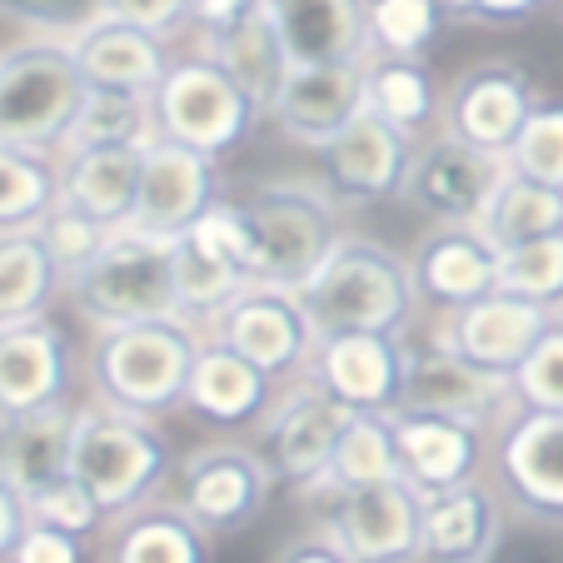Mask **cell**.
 Instances as JSON below:
<instances>
[{
    "instance_id": "7",
    "label": "cell",
    "mask_w": 563,
    "mask_h": 563,
    "mask_svg": "<svg viewBox=\"0 0 563 563\" xmlns=\"http://www.w3.org/2000/svg\"><path fill=\"white\" fill-rule=\"evenodd\" d=\"M150 106H155L159 140L190 145L210 159L240 150L250 140V130L265 120V110L250 100V90L205 51L180 55Z\"/></svg>"
},
{
    "instance_id": "12",
    "label": "cell",
    "mask_w": 563,
    "mask_h": 563,
    "mask_svg": "<svg viewBox=\"0 0 563 563\" xmlns=\"http://www.w3.org/2000/svg\"><path fill=\"white\" fill-rule=\"evenodd\" d=\"M80 354L55 314L0 330V419L75 405Z\"/></svg>"
},
{
    "instance_id": "40",
    "label": "cell",
    "mask_w": 563,
    "mask_h": 563,
    "mask_svg": "<svg viewBox=\"0 0 563 563\" xmlns=\"http://www.w3.org/2000/svg\"><path fill=\"white\" fill-rule=\"evenodd\" d=\"M439 31H444V0H369L374 55L419 60Z\"/></svg>"
},
{
    "instance_id": "46",
    "label": "cell",
    "mask_w": 563,
    "mask_h": 563,
    "mask_svg": "<svg viewBox=\"0 0 563 563\" xmlns=\"http://www.w3.org/2000/svg\"><path fill=\"white\" fill-rule=\"evenodd\" d=\"M106 15L140 31L159 35V41H175L180 31H195V0H106Z\"/></svg>"
},
{
    "instance_id": "32",
    "label": "cell",
    "mask_w": 563,
    "mask_h": 563,
    "mask_svg": "<svg viewBox=\"0 0 563 563\" xmlns=\"http://www.w3.org/2000/svg\"><path fill=\"white\" fill-rule=\"evenodd\" d=\"M200 51L214 55V60L250 90V100H255L265 115L275 110L279 90H285V80H289V51H285V41H279L269 0H260L255 11H250L240 25H230V31L205 35Z\"/></svg>"
},
{
    "instance_id": "51",
    "label": "cell",
    "mask_w": 563,
    "mask_h": 563,
    "mask_svg": "<svg viewBox=\"0 0 563 563\" xmlns=\"http://www.w3.org/2000/svg\"><path fill=\"white\" fill-rule=\"evenodd\" d=\"M260 0H195V35H220L230 25H240L250 11H255Z\"/></svg>"
},
{
    "instance_id": "49",
    "label": "cell",
    "mask_w": 563,
    "mask_h": 563,
    "mask_svg": "<svg viewBox=\"0 0 563 563\" xmlns=\"http://www.w3.org/2000/svg\"><path fill=\"white\" fill-rule=\"evenodd\" d=\"M25 529H31V499H25L15 484L0 478V563H11V553H15V543L25 539Z\"/></svg>"
},
{
    "instance_id": "13",
    "label": "cell",
    "mask_w": 563,
    "mask_h": 563,
    "mask_svg": "<svg viewBox=\"0 0 563 563\" xmlns=\"http://www.w3.org/2000/svg\"><path fill=\"white\" fill-rule=\"evenodd\" d=\"M499 494L523 519L559 529L563 523V415L514 409L494 444Z\"/></svg>"
},
{
    "instance_id": "2",
    "label": "cell",
    "mask_w": 563,
    "mask_h": 563,
    "mask_svg": "<svg viewBox=\"0 0 563 563\" xmlns=\"http://www.w3.org/2000/svg\"><path fill=\"white\" fill-rule=\"evenodd\" d=\"M205 334L185 319H150L125 330H96L80 360L86 389L96 405L140 419H165L185 409L190 369L200 360Z\"/></svg>"
},
{
    "instance_id": "5",
    "label": "cell",
    "mask_w": 563,
    "mask_h": 563,
    "mask_svg": "<svg viewBox=\"0 0 563 563\" xmlns=\"http://www.w3.org/2000/svg\"><path fill=\"white\" fill-rule=\"evenodd\" d=\"M90 106V86L65 41H15L0 51V145L60 159Z\"/></svg>"
},
{
    "instance_id": "41",
    "label": "cell",
    "mask_w": 563,
    "mask_h": 563,
    "mask_svg": "<svg viewBox=\"0 0 563 563\" xmlns=\"http://www.w3.org/2000/svg\"><path fill=\"white\" fill-rule=\"evenodd\" d=\"M31 519L35 523H51V529H60V533H75V539H106V529H110V514L96 504V494L80 484L75 474H65V478H55L51 489H41L31 499Z\"/></svg>"
},
{
    "instance_id": "29",
    "label": "cell",
    "mask_w": 563,
    "mask_h": 563,
    "mask_svg": "<svg viewBox=\"0 0 563 563\" xmlns=\"http://www.w3.org/2000/svg\"><path fill=\"white\" fill-rule=\"evenodd\" d=\"M100 563H214V533H205L165 494L110 523L100 539Z\"/></svg>"
},
{
    "instance_id": "24",
    "label": "cell",
    "mask_w": 563,
    "mask_h": 563,
    "mask_svg": "<svg viewBox=\"0 0 563 563\" xmlns=\"http://www.w3.org/2000/svg\"><path fill=\"white\" fill-rule=\"evenodd\" d=\"M389 424L394 444H399V464H405V484H415L424 499L474 484L484 468V429L444 415H415V409L389 415Z\"/></svg>"
},
{
    "instance_id": "45",
    "label": "cell",
    "mask_w": 563,
    "mask_h": 563,
    "mask_svg": "<svg viewBox=\"0 0 563 563\" xmlns=\"http://www.w3.org/2000/svg\"><path fill=\"white\" fill-rule=\"evenodd\" d=\"M0 11L15 21H35L41 31H65V41H70L106 15V0H0Z\"/></svg>"
},
{
    "instance_id": "8",
    "label": "cell",
    "mask_w": 563,
    "mask_h": 563,
    "mask_svg": "<svg viewBox=\"0 0 563 563\" xmlns=\"http://www.w3.org/2000/svg\"><path fill=\"white\" fill-rule=\"evenodd\" d=\"M275 494V468L245 439H210V444L190 449V454H180L170 478V499L214 539H234V533L255 529Z\"/></svg>"
},
{
    "instance_id": "1",
    "label": "cell",
    "mask_w": 563,
    "mask_h": 563,
    "mask_svg": "<svg viewBox=\"0 0 563 563\" xmlns=\"http://www.w3.org/2000/svg\"><path fill=\"white\" fill-rule=\"evenodd\" d=\"M250 240V285L305 289L340 250L344 205L324 180H260L245 195H230Z\"/></svg>"
},
{
    "instance_id": "35",
    "label": "cell",
    "mask_w": 563,
    "mask_h": 563,
    "mask_svg": "<svg viewBox=\"0 0 563 563\" xmlns=\"http://www.w3.org/2000/svg\"><path fill=\"white\" fill-rule=\"evenodd\" d=\"M478 230L489 234V245L499 255L533 245V240H549V234H563V190H549V185L523 180V175L509 170V180L499 185Z\"/></svg>"
},
{
    "instance_id": "28",
    "label": "cell",
    "mask_w": 563,
    "mask_h": 563,
    "mask_svg": "<svg viewBox=\"0 0 563 563\" xmlns=\"http://www.w3.org/2000/svg\"><path fill=\"white\" fill-rule=\"evenodd\" d=\"M145 150L150 145H96L60 155V200L106 230H130L145 180Z\"/></svg>"
},
{
    "instance_id": "50",
    "label": "cell",
    "mask_w": 563,
    "mask_h": 563,
    "mask_svg": "<svg viewBox=\"0 0 563 563\" xmlns=\"http://www.w3.org/2000/svg\"><path fill=\"white\" fill-rule=\"evenodd\" d=\"M494 563H563V533L539 529V533H523V539H504Z\"/></svg>"
},
{
    "instance_id": "23",
    "label": "cell",
    "mask_w": 563,
    "mask_h": 563,
    "mask_svg": "<svg viewBox=\"0 0 563 563\" xmlns=\"http://www.w3.org/2000/svg\"><path fill=\"white\" fill-rule=\"evenodd\" d=\"M70 55L80 65L90 90H110V96H145L155 100V90L165 86V75L180 55L170 51V41L140 31V25H125L115 15H100L90 21L80 35H70Z\"/></svg>"
},
{
    "instance_id": "20",
    "label": "cell",
    "mask_w": 563,
    "mask_h": 563,
    "mask_svg": "<svg viewBox=\"0 0 563 563\" xmlns=\"http://www.w3.org/2000/svg\"><path fill=\"white\" fill-rule=\"evenodd\" d=\"M415 135L394 130L389 120L369 115L354 130H344L330 150H319V165H324V190L340 205H379L405 195L409 170H415Z\"/></svg>"
},
{
    "instance_id": "44",
    "label": "cell",
    "mask_w": 563,
    "mask_h": 563,
    "mask_svg": "<svg viewBox=\"0 0 563 563\" xmlns=\"http://www.w3.org/2000/svg\"><path fill=\"white\" fill-rule=\"evenodd\" d=\"M514 399H519V409L563 415V314L553 319V330L523 360V369L514 374Z\"/></svg>"
},
{
    "instance_id": "15",
    "label": "cell",
    "mask_w": 563,
    "mask_h": 563,
    "mask_svg": "<svg viewBox=\"0 0 563 563\" xmlns=\"http://www.w3.org/2000/svg\"><path fill=\"white\" fill-rule=\"evenodd\" d=\"M504 180H509V159L504 155H489V150H474L464 140L444 135L429 140L415 155L405 200L415 210H424L434 224H484Z\"/></svg>"
},
{
    "instance_id": "18",
    "label": "cell",
    "mask_w": 563,
    "mask_h": 563,
    "mask_svg": "<svg viewBox=\"0 0 563 563\" xmlns=\"http://www.w3.org/2000/svg\"><path fill=\"white\" fill-rule=\"evenodd\" d=\"M514 405H519V399H514V379H499V374L459 360V354L449 350V344H439L434 334H429V344H409L405 409L489 429L494 419L509 415Z\"/></svg>"
},
{
    "instance_id": "27",
    "label": "cell",
    "mask_w": 563,
    "mask_h": 563,
    "mask_svg": "<svg viewBox=\"0 0 563 563\" xmlns=\"http://www.w3.org/2000/svg\"><path fill=\"white\" fill-rule=\"evenodd\" d=\"M529 120H533L529 86L509 65H478V70L459 75L454 96H449V135L504 159L519 145Z\"/></svg>"
},
{
    "instance_id": "43",
    "label": "cell",
    "mask_w": 563,
    "mask_h": 563,
    "mask_svg": "<svg viewBox=\"0 0 563 563\" xmlns=\"http://www.w3.org/2000/svg\"><path fill=\"white\" fill-rule=\"evenodd\" d=\"M41 234H45V245H51V255L60 260V269L65 275H80V269L90 265V260L100 255V250L110 245V234L115 230H106L100 220H90L86 210H75V205H55L51 214L41 220Z\"/></svg>"
},
{
    "instance_id": "39",
    "label": "cell",
    "mask_w": 563,
    "mask_h": 563,
    "mask_svg": "<svg viewBox=\"0 0 563 563\" xmlns=\"http://www.w3.org/2000/svg\"><path fill=\"white\" fill-rule=\"evenodd\" d=\"M499 295L529 299V305L563 314V234L533 240V245L499 255Z\"/></svg>"
},
{
    "instance_id": "42",
    "label": "cell",
    "mask_w": 563,
    "mask_h": 563,
    "mask_svg": "<svg viewBox=\"0 0 563 563\" xmlns=\"http://www.w3.org/2000/svg\"><path fill=\"white\" fill-rule=\"evenodd\" d=\"M509 170L549 185V190H563V110H533L519 145L509 150Z\"/></svg>"
},
{
    "instance_id": "37",
    "label": "cell",
    "mask_w": 563,
    "mask_h": 563,
    "mask_svg": "<svg viewBox=\"0 0 563 563\" xmlns=\"http://www.w3.org/2000/svg\"><path fill=\"white\" fill-rule=\"evenodd\" d=\"M434 106L439 96L424 60H399V55H374L369 60V110L379 120H389L405 135H419L434 115Z\"/></svg>"
},
{
    "instance_id": "11",
    "label": "cell",
    "mask_w": 563,
    "mask_h": 563,
    "mask_svg": "<svg viewBox=\"0 0 563 563\" xmlns=\"http://www.w3.org/2000/svg\"><path fill=\"white\" fill-rule=\"evenodd\" d=\"M319 523L354 563H419L424 549V494L405 478L324 499Z\"/></svg>"
},
{
    "instance_id": "17",
    "label": "cell",
    "mask_w": 563,
    "mask_h": 563,
    "mask_svg": "<svg viewBox=\"0 0 563 563\" xmlns=\"http://www.w3.org/2000/svg\"><path fill=\"white\" fill-rule=\"evenodd\" d=\"M369 115V65H289L269 120L305 150H330Z\"/></svg>"
},
{
    "instance_id": "33",
    "label": "cell",
    "mask_w": 563,
    "mask_h": 563,
    "mask_svg": "<svg viewBox=\"0 0 563 563\" xmlns=\"http://www.w3.org/2000/svg\"><path fill=\"white\" fill-rule=\"evenodd\" d=\"M394 478H405V464H399V444H394L389 415H354L340 449H334L330 478H324V489H319L314 504L334 499V494H350V489L394 484Z\"/></svg>"
},
{
    "instance_id": "4",
    "label": "cell",
    "mask_w": 563,
    "mask_h": 563,
    "mask_svg": "<svg viewBox=\"0 0 563 563\" xmlns=\"http://www.w3.org/2000/svg\"><path fill=\"white\" fill-rule=\"evenodd\" d=\"M175 464H180V454H175L170 434L155 419L120 415V409H106L96 399H80L70 474L96 494V504L110 514V523L165 499Z\"/></svg>"
},
{
    "instance_id": "31",
    "label": "cell",
    "mask_w": 563,
    "mask_h": 563,
    "mask_svg": "<svg viewBox=\"0 0 563 563\" xmlns=\"http://www.w3.org/2000/svg\"><path fill=\"white\" fill-rule=\"evenodd\" d=\"M65 289H70V275L51 255L41 224L0 234V330L55 314Z\"/></svg>"
},
{
    "instance_id": "6",
    "label": "cell",
    "mask_w": 563,
    "mask_h": 563,
    "mask_svg": "<svg viewBox=\"0 0 563 563\" xmlns=\"http://www.w3.org/2000/svg\"><path fill=\"white\" fill-rule=\"evenodd\" d=\"M65 299H70L75 319H86L90 330L180 319V305H175V240L115 230L110 245L70 279Z\"/></svg>"
},
{
    "instance_id": "14",
    "label": "cell",
    "mask_w": 563,
    "mask_h": 563,
    "mask_svg": "<svg viewBox=\"0 0 563 563\" xmlns=\"http://www.w3.org/2000/svg\"><path fill=\"white\" fill-rule=\"evenodd\" d=\"M409 340L405 334H340L319 340L309 374L350 415H399L405 409Z\"/></svg>"
},
{
    "instance_id": "25",
    "label": "cell",
    "mask_w": 563,
    "mask_h": 563,
    "mask_svg": "<svg viewBox=\"0 0 563 563\" xmlns=\"http://www.w3.org/2000/svg\"><path fill=\"white\" fill-rule=\"evenodd\" d=\"M504 494L484 478L424 499L419 563H494L504 549Z\"/></svg>"
},
{
    "instance_id": "30",
    "label": "cell",
    "mask_w": 563,
    "mask_h": 563,
    "mask_svg": "<svg viewBox=\"0 0 563 563\" xmlns=\"http://www.w3.org/2000/svg\"><path fill=\"white\" fill-rule=\"evenodd\" d=\"M75 419H80V399L25 419H0V478L15 484L25 499H35L55 478H65L70 474Z\"/></svg>"
},
{
    "instance_id": "47",
    "label": "cell",
    "mask_w": 563,
    "mask_h": 563,
    "mask_svg": "<svg viewBox=\"0 0 563 563\" xmlns=\"http://www.w3.org/2000/svg\"><path fill=\"white\" fill-rule=\"evenodd\" d=\"M11 563H90V543L75 539V533H60L51 523H35L25 529V539L15 543Z\"/></svg>"
},
{
    "instance_id": "21",
    "label": "cell",
    "mask_w": 563,
    "mask_h": 563,
    "mask_svg": "<svg viewBox=\"0 0 563 563\" xmlns=\"http://www.w3.org/2000/svg\"><path fill=\"white\" fill-rule=\"evenodd\" d=\"M419 305H434L439 314L478 305L499 295V250L478 224H434L409 255Z\"/></svg>"
},
{
    "instance_id": "22",
    "label": "cell",
    "mask_w": 563,
    "mask_h": 563,
    "mask_svg": "<svg viewBox=\"0 0 563 563\" xmlns=\"http://www.w3.org/2000/svg\"><path fill=\"white\" fill-rule=\"evenodd\" d=\"M279 389H285V384H275L265 369H255L250 360L224 350L220 340H205L200 360H195V369H190V389H185V415L220 429L224 439L255 434V429L265 424V415L275 409Z\"/></svg>"
},
{
    "instance_id": "48",
    "label": "cell",
    "mask_w": 563,
    "mask_h": 563,
    "mask_svg": "<svg viewBox=\"0 0 563 563\" xmlns=\"http://www.w3.org/2000/svg\"><path fill=\"white\" fill-rule=\"evenodd\" d=\"M269 563H354V559L340 549V539H334L324 523H309V529L289 533V539L269 553Z\"/></svg>"
},
{
    "instance_id": "52",
    "label": "cell",
    "mask_w": 563,
    "mask_h": 563,
    "mask_svg": "<svg viewBox=\"0 0 563 563\" xmlns=\"http://www.w3.org/2000/svg\"><path fill=\"white\" fill-rule=\"evenodd\" d=\"M533 5H539V0H464V11L484 15V21H519Z\"/></svg>"
},
{
    "instance_id": "10",
    "label": "cell",
    "mask_w": 563,
    "mask_h": 563,
    "mask_svg": "<svg viewBox=\"0 0 563 563\" xmlns=\"http://www.w3.org/2000/svg\"><path fill=\"white\" fill-rule=\"evenodd\" d=\"M205 340H220L224 350H234L240 360L265 369L275 384H295L309 374L319 334H314V324H309L305 299H299L295 289L250 285L245 295L214 319V330L205 334Z\"/></svg>"
},
{
    "instance_id": "34",
    "label": "cell",
    "mask_w": 563,
    "mask_h": 563,
    "mask_svg": "<svg viewBox=\"0 0 563 563\" xmlns=\"http://www.w3.org/2000/svg\"><path fill=\"white\" fill-rule=\"evenodd\" d=\"M245 289H250V279L240 275V269L224 265L220 255H210L195 234L175 240V305H180L185 324H195L200 334H210L214 319L245 295Z\"/></svg>"
},
{
    "instance_id": "38",
    "label": "cell",
    "mask_w": 563,
    "mask_h": 563,
    "mask_svg": "<svg viewBox=\"0 0 563 563\" xmlns=\"http://www.w3.org/2000/svg\"><path fill=\"white\" fill-rule=\"evenodd\" d=\"M155 106L145 96H110V90H90V106L80 125L70 130L60 155L70 150H96V145H155Z\"/></svg>"
},
{
    "instance_id": "3",
    "label": "cell",
    "mask_w": 563,
    "mask_h": 563,
    "mask_svg": "<svg viewBox=\"0 0 563 563\" xmlns=\"http://www.w3.org/2000/svg\"><path fill=\"white\" fill-rule=\"evenodd\" d=\"M305 314L319 340L340 334H405L419 314L415 269L399 250L379 245L369 234H344L330 265L305 289Z\"/></svg>"
},
{
    "instance_id": "26",
    "label": "cell",
    "mask_w": 563,
    "mask_h": 563,
    "mask_svg": "<svg viewBox=\"0 0 563 563\" xmlns=\"http://www.w3.org/2000/svg\"><path fill=\"white\" fill-rule=\"evenodd\" d=\"M289 65H369V0H269Z\"/></svg>"
},
{
    "instance_id": "16",
    "label": "cell",
    "mask_w": 563,
    "mask_h": 563,
    "mask_svg": "<svg viewBox=\"0 0 563 563\" xmlns=\"http://www.w3.org/2000/svg\"><path fill=\"white\" fill-rule=\"evenodd\" d=\"M220 200V159L175 145V140H155L145 150V180H140V205L130 230L155 234V240H185Z\"/></svg>"
},
{
    "instance_id": "53",
    "label": "cell",
    "mask_w": 563,
    "mask_h": 563,
    "mask_svg": "<svg viewBox=\"0 0 563 563\" xmlns=\"http://www.w3.org/2000/svg\"><path fill=\"white\" fill-rule=\"evenodd\" d=\"M444 5H464V0H444Z\"/></svg>"
},
{
    "instance_id": "36",
    "label": "cell",
    "mask_w": 563,
    "mask_h": 563,
    "mask_svg": "<svg viewBox=\"0 0 563 563\" xmlns=\"http://www.w3.org/2000/svg\"><path fill=\"white\" fill-rule=\"evenodd\" d=\"M60 205V159L0 145V234L35 230Z\"/></svg>"
},
{
    "instance_id": "19",
    "label": "cell",
    "mask_w": 563,
    "mask_h": 563,
    "mask_svg": "<svg viewBox=\"0 0 563 563\" xmlns=\"http://www.w3.org/2000/svg\"><path fill=\"white\" fill-rule=\"evenodd\" d=\"M553 319L559 314L529 305V299L489 295V299H478V305L459 309V314L439 319L434 340L449 344L459 360L499 374V379H514L523 369V360L539 350V340L553 330Z\"/></svg>"
},
{
    "instance_id": "9",
    "label": "cell",
    "mask_w": 563,
    "mask_h": 563,
    "mask_svg": "<svg viewBox=\"0 0 563 563\" xmlns=\"http://www.w3.org/2000/svg\"><path fill=\"white\" fill-rule=\"evenodd\" d=\"M350 419H354L350 409L340 399H330L314 379L285 384L275 409L265 415V424L255 429V449L269 459L279 489L314 504L319 489H324V478H330L334 449H340Z\"/></svg>"
}]
</instances>
